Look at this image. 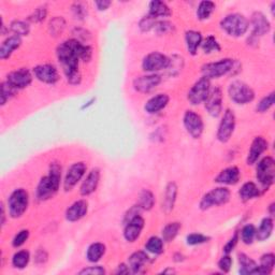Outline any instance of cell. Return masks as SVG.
Listing matches in <instances>:
<instances>
[{
	"label": "cell",
	"mask_w": 275,
	"mask_h": 275,
	"mask_svg": "<svg viewBox=\"0 0 275 275\" xmlns=\"http://www.w3.org/2000/svg\"><path fill=\"white\" fill-rule=\"evenodd\" d=\"M93 57V49L82 44L78 39H69L57 48V58L63 71L71 85H79L82 76L79 70L80 60L88 63Z\"/></svg>",
	"instance_id": "cell-1"
},
{
	"label": "cell",
	"mask_w": 275,
	"mask_h": 275,
	"mask_svg": "<svg viewBox=\"0 0 275 275\" xmlns=\"http://www.w3.org/2000/svg\"><path fill=\"white\" fill-rule=\"evenodd\" d=\"M60 181H62V167L57 163H53L50 165L49 174L43 177L38 184L36 193L38 200L45 201L54 197L59 189Z\"/></svg>",
	"instance_id": "cell-2"
},
{
	"label": "cell",
	"mask_w": 275,
	"mask_h": 275,
	"mask_svg": "<svg viewBox=\"0 0 275 275\" xmlns=\"http://www.w3.org/2000/svg\"><path fill=\"white\" fill-rule=\"evenodd\" d=\"M220 27L227 35L239 38L245 35V33L248 30L249 22L244 15L239 13H232L227 15L225 19L221 20Z\"/></svg>",
	"instance_id": "cell-3"
},
{
	"label": "cell",
	"mask_w": 275,
	"mask_h": 275,
	"mask_svg": "<svg viewBox=\"0 0 275 275\" xmlns=\"http://www.w3.org/2000/svg\"><path fill=\"white\" fill-rule=\"evenodd\" d=\"M256 178L264 189H268L273 185L275 179V162L271 156H266L259 160L256 167Z\"/></svg>",
	"instance_id": "cell-4"
},
{
	"label": "cell",
	"mask_w": 275,
	"mask_h": 275,
	"mask_svg": "<svg viewBox=\"0 0 275 275\" xmlns=\"http://www.w3.org/2000/svg\"><path fill=\"white\" fill-rule=\"evenodd\" d=\"M29 204V195L25 189H15L8 199V208L12 218H19L24 214Z\"/></svg>",
	"instance_id": "cell-5"
},
{
	"label": "cell",
	"mask_w": 275,
	"mask_h": 275,
	"mask_svg": "<svg viewBox=\"0 0 275 275\" xmlns=\"http://www.w3.org/2000/svg\"><path fill=\"white\" fill-rule=\"evenodd\" d=\"M228 94L231 100L238 104H246L255 99V91L246 83L233 81L228 87Z\"/></svg>",
	"instance_id": "cell-6"
},
{
	"label": "cell",
	"mask_w": 275,
	"mask_h": 275,
	"mask_svg": "<svg viewBox=\"0 0 275 275\" xmlns=\"http://www.w3.org/2000/svg\"><path fill=\"white\" fill-rule=\"evenodd\" d=\"M230 200V190L226 187H217L206 193L200 201V209L206 211L213 206H218L226 204Z\"/></svg>",
	"instance_id": "cell-7"
},
{
	"label": "cell",
	"mask_w": 275,
	"mask_h": 275,
	"mask_svg": "<svg viewBox=\"0 0 275 275\" xmlns=\"http://www.w3.org/2000/svg\"><path fill=\"white\" fill-rule=\"evenodd\" d=\"M234 68V60L231 58L220 59L216 63L206 64L202 67V74L206 79H218L231 72Z\"/></svg>",
	"instance_id": "cell-8"
},
{
	"label": "cell",
	"mask_w": 275,
	"mask_h": 275,
	"mask_svg": "<svg viewBox=\"0 0 275 275\" xmlns=\"http://www.w3.org/2000/svg\"><path fill=\"white\" fill-rule=\"evenodd\" d=\"M171 59L159 52H153L144 57L142 68L145 72L155 73L157 71L169 68Z\"/></svg>",
	"instance_id": "cell-9"
},
{
	"label": "cell",
	"mask_w": 275,
	"mask_h": 275,
	"mask_svg": "<svg viewBox=\"0 0 275 275\" xmlns=\"http://www.w3.org/2000/svg\"><path fill=\"white\" fill-rule=\"evenodd\" d=\"M210 90H211L210 80L202 76V78L199 81H197L194 84V86L189 89L188 95H187L188 101L193 105L201 104L202 102L205 101V99L208 98Z\"/></svg>",
	"instance_id": "cell-10"
},
{
	"label": "cell",
	"mask_w": 275,
	"mask_h": 275,
	"mask_svg": "<svg viewBox=\"0 0 275 275\" xmlns=\"http://www.w3.org/2000/svg\"><path fill=\"white\" fill-rule=\"evenodd\" d=\"M183 124L186 131L192 135L194 139H199L204 130V123L202 117L194 111H186L183 117Z\"/></svg>",
	"instance_id": "cell-11"
},
{
	"label": "cell",
	"mask_w": 275,
	"mask_h": 275,
	"mask_svg": "<svg viewBox=\"0 0 275 275\" xmlns=\"http://www.w3.org/2000/svg\"><path fill=\"white\" fill-rule=\"evenodd\" d=\"M234 128H235V115L233 111H231L230 109H227L218 126V130H217L218 141L226 143L230 140V138L233 134Z\"/></svg>",
	"instance_id": "cell-12"
},
{
	"label": "cell",
	"mask_w": 275,
	"mask_h": 275,
	"mask_svg": "<svg viewBox=\"0 0 275 275\" xmlns=\"http://www.w3.org/2000/svg\"><path fill=\"white\" fill-rule=\"evenodd\" d=\"M205 109L211 116L218 117L223 110V91L220 87L211 88L208 98L204 101Z\"/></svg>",
	"instance_id": "cell-13"
},
{
	"label": "cell",
	"mask_w": 275,
	"mask_h": 275,
	"mask_svg": "<svg viewBox=\"0 0 275 275\" xmlns=\"http://www.w3.org/2000/svg\"><path fill=\"white\" fill-rule=\"evenodd\" d=\"M87 167L84 163H75L69 168L64 181V188L66 192L71 190L83 179L86 173Z\"/></svg>",
	"instance_id": "cell-14"
},
{
	"label": "cell",
	"mask_w": 275,
	"mask_h": 275,
	"mask_svg": "<svg viewBox=\"0 0 275 275\" xmlns=\"http://www.w3.org/2000/svg\"><path fill=\"white\" fill-rule=\"evenodd\" d=\"M7 82L18 90L26 88L33 82V74L28 69L21 68L8 74Z\"/></svg>",
	"instance_id": "cell-15"
},
{
	"label": "cell",
	"mask_w": 275,
	"mask_h": 275,
	"mask_svg": "<svg viewBox=\"0 0 275 275\" xmlns=\"http://www.w3.org/2000/svg\"><path fill=\"white\" fill-rule=\"evenodd\" d=\"M160 82H162V76L152 73L149 75H142L139 78L134 79L133 81V88L142 94H148L153 89H155Z\"/></svg>",
	"instance_id": "cell-16"
},
{
	"label": "cell",
	"mask_w": 275,
	"mask_h": 275,
	"mask_svg": "<svg viewBox=\"0 0 275 275\" xmlns=\"http://www.w3.org/2000/svg\"><path fill=\"white\" fill-rule=\"evenodd\" d=\"M34 74L40 82L45 84H55L59 80V73L57 68L50 64L39 65L34 68Z\"/></svg>",
	"instance_id": "cell-17"
},
{
	"label": "cell",
	"mask_w": 275,
	"mask_h": 275,
	"mask_svg": "<svg viewBox=\"0 0 275 275\" xmlns=\"http://www.w3.org/2000/svg\"><path fill=\"white\" fill-rule=\"evenodd\" d=\"M144 218L140 216V214L133 216L132 218L129 219L126 226H125V230H124V236L125 240L127 242H134L136 239H139V236L144 228Z\"/></svg>",
	"instance_id": "cell-18"
},
{
	"label": "cell",
	"mask_w": 275,
	"mask_h": 275,
	"mask_svg": "<svg viewBox=\"0 0 275 275\" xmlns=\"http://www.w3.org/2000/svg\"><path fill=\"white\" fill-rule=\"evenodd\" d=\"M251 26H253V37H261L268 34L271 29V24L265 15L261 12H255L251 15Z\"/></svg>",
	"instance_id": "cell-19"
},
{
	"label": "cell",
	"mask_w": 275,
	"mask_h": 275,
	"mask_svg": "<svg viewBox=\"0 0 275 275\" xmlns=\"http://www.w3.org/2000/svg\"><path fill=\"white\" fill-rule=\"evenodd\" d=\"M268 150V141H266L263 136H256L253 143H251V147L249 149L248 155L246 163L247 165H254L258 162L259 157L262 155Z\"/></svg>",
	"instance_id": "cell-20"
},
{
	"label": "cell",
	"mask_w": 275,
	"mask_h": 275,
	"mask_svg": "<svg viewBox=\"0 0 275 275\" xmlns=\"http://www.w3.org/2000/svg\"><path fill=\"white\" fill-rule=\"evenodd\" d=\"M240 179L241 172L239 168L229 167L219 172V174L215 178V182L223 185H235L236 183H239Z\"/></svg>",
	"instance_id": "cell-21"
},
{
	"label": "cell",
	"mask_w": 275,
	"mask_h": 275,
	"mask_svg": "<svg viewBox=\"0 0 275 275\" xmlns=\"http://www.w3.org/2000/svg\"><path fill=\"white\" fill-rule=\"evenodd\" d=\"M99 181H100V171L96 168V169L91 170L87 174L86 179L83 181L80 189L81 195L86 197L93 194L99 185Z\"/></svg>",
	"instance_id": "cell-22"
},
{
	"label": "cell",
	"mask_w": 275,
	"mask_h": 275,
	"mask_svg": "<svg viewBox=\"0 0 275 275\" xmlns=\"http://www.w3.org/2000/svg\"><path fill=\"white\" fill-rule=\"evenodd\" d=\"M88 211V203L86 200H79L75 201L72 205H70L66 211V219L68 221H78L87 214Z\"/></svg>",
	"instance_id": "cell-23"
},
{
	"label": "cell",
	"mask_w": 275,
	"mask_h": 275,
	"mask_svg": "<svg viewBox=\"0 0 275 275\" xmlns=\"http://www.w3.org/2000/svg\"><path fill=\"white\" fill-rule=\"evenodd\" d=\"M170 101V98L167 94H159L152 97L144 105V110L149 114H156L164 110Z\"/></svg>",
	"instance_id": "cell-24"
},
{
	"label": "cell",
	"mask_w": 275,
	"mask_h": 275,
	"mask_svg": "<svg viewBox=\"0 0 275 275\" xmlns=\"http://www.w3.org/2000/svg\"><path fill=\"white\" fill-rule=\"evenodd\" d=\"M22 45V37L20 36H11L8 38L4 41V43L2 44V48H0V58L3 60H6L9 58L12 53L18 50Z\"/></svg>",
	"instance_id": "cell-25"
},
{
	"label": "cell",
	"mask_w": 275,
	"mask_h": 275,
	"mask_svg": "<svg viewBox=\"0 0 275 275\" xmlns=\"http://www.w3.org/2000/svg\"><path fill=\"white\" fill-rule=\"evenodd\" d=\"M177 196H178V186L174 182H170L166 187L164 201H163V210L165 213L169 214L173 210L175 201H177Z\"/></svg>",
	"instance_id": "cell-26"
},
{
	"label": "cell",
	"mask_w": 275,
	"mask_h": 275,
	"mask_svg": "<svg viewBox=\"0 0 275 275\" xmlns=\"http://www.w3.org/2000/svg\"><path fill=\"white\" fill-rule=\"evenodd\" d=\"M185 41L187 51L190 55L195 56L198 52V48L200 47L202 43V35L199 32L196 30H188L185 34Z\"/></svg>",
	"instance_id": "cell-27"
},
{
	"label": "cell",
	"mask_w": 275,
	"mask_h": 275,
	"mask_svg": "<svg viewBox=\"0 0 275 275\" xmlns=\"http://www.w3.org/2000/svg\"><path fill=\"white\" fill-rule=\"evenodd\" d=\"M149 260V256L145 251L139 250L135 251V253L131 254L130 257L128 258V263L129 268L133 273H140L141 270L144 268L145 263Z\"/></svg>",
	"instance_id": "cell-28"
},
{
	"label": "cell",
	"mask_w": 275,
	"mask_h": 275,
	"mask_svg": "<svg viewBox=\"0 0 275 275\" xmlns=\"http://www.w3.org/2000/svg\"><path fill=\"white\" fill-rule=\"evenodd\" d=\"M171 15L170 8L167 6V4L163 2H152L150 4V10H149V17L152 19H158V18H167Z\"/></svg>",
	"instance_id": "cell-29"
},
{
	"label": "cell",
	"mask_w": 275,
	"mask_h": 275,
	"mask_svg": "<svg viewBox=\"0 0 275 275\" xmlns=\"http://www.w3.org/2000/svg\"><path fill=\"white\" fill-rule=\"evenodd\" d=\"M273 219L271 217L263 218L260 226H259L258 229H256V239L260 242L268 240L273 232Z\"/></svg>",
	"instance_id": "cell-30"
},
{
	"label": "cell",
	"mask_w": 275,
	"mask_h": 275,
	"mask_svg": "<svg viewBox=\"0 0 275 275\" xmlns=\"http://www.w3.org/2000/svg\"><path fill=\"white\" fill-rule=\"evenodd\" d=\"M240 198L243 201H249L260 196V189L253 182H246L243 184L239 192Z\"/></svg>",
	"instance_id": "cell-31"
},
{
	"label": "cell",
	"mask_w": 275,
	"mask_h": 275,
	"mask_svg": "<svg viewBox=\"0 0 275 275\" xmlns=\"http://www.w3.org/2000/svg\"><path fill=\"white\" fill-rule=\"evenodd\" d=\"M239 262H240V273L241 274H257L258 264L248 257L246 254H239Z\"/></svg>",
	"instance_id": "cell-32"
},
{
	"label": "cell",
	"mask_w": 275,
	"mask_h": 275,
	"mask_svg": "<svg viewBox=\"0 0 275 275\" xmlns=\"http://www.w3.org/2000/svg\"><path fill=\"white\" fill-rule=\"evenodd\" d=\"M105 253V245L102 243H93L87 248L86 257L89 262H98Z\"/></svg>",
	"instance_id": "cell-33"
},
{
	"label": "cell",
	"mask_w": 275,
	"mask_h": 275,
	"mask_svg": "<svg viewBox=\"0 0 275 275\" xmlns=\"http://www.w3.org/2000/svg\"><path fill=\"white\" fill-rule=\"evenodd\" d=\"M275 265V256L272 253L264 254L260 258V265H258L257 274L269 275L272 273Z\"/></svg>",
	"instance_id": "cell-34"
},
{
	"label": "cell",
	"mask_w": 275,
	"mask_h": 275,
	"mask_svg": "<svg viewBox=\"0 0 275 275\" xmlns=\"http://www.w3.org/2000/svg\"><path fill=\"white\" fill-rule=\"evenodd\" d=\"M29 260H30L29 251L26 249H23L13 255L12 264L14 268L17 269H25L29 263Z\"/></svg>",
	"instance_id": "cell-35"
},
{
	"label": "cell",
	"mask_w": 275,
	"mask_h": 275,
	"mask_svg": "<svg viewBox=\"0 0 275 275\" xmlns=\"http://www.w3.org/2000/svg\"><path fill=\"white\" fill-rule=\"evenodd\" d=\"M215 4L213 2H201L198 6L197 9V17L200 21H204L210 19L212 13L215 11Z\"/></svg>",
	"instance_id": "cell-36"
},
{
	"label": "cell",
	"mask_w": 275,
	"mask_h": 275,
	"mask_svg": "<svg viewBox=\"0 0 275 275\" xmlns=\"http://www.w3.org/2000/svg\"><path fill=\"white\" fill-rule=\"evenodd\" d=\"M155 204V197L152 192L148 189H143L139 196V205L142 210L150 211Z\"/></svg>",
	"instance_id": "cell-37"
},
{
	"label": "cell",
	"mask_w": 275,
	"mask_h": 275,
	"mask_svg": "<svg viewBox=\"0 0 275 275\" xmlns=\"http://www.w3.org/2000/svg\"><path fill=\"white\" fill-rule=\"evenodd\" d=\"M145 249L151 254L160 255L164 251V240L158 236H152L145 244Z\"/></svg>",
	"instance_id": "cell-38"
},
{
	"label": "cell",
	"mask_w": 275,
	"mask_h": 275,
	"mask_svg": "<svg viewBox=\"0 0 275 275\" xmlns=\"http://www.w3.org/2000/svg\"><path fill=\"white\" fill-rule=\"evenodd\" d=\"M181 224L180 223H170L168 224L164 229H163V240L164 242H171L175 239V236L178 235L179 231L181 230Z\"/></svg>",
	"instance_id": "cell-39"
},
{
	"label": "cell",
	"mask_w": 275,
	"mask_h": 275,
	"mask_svg": "<svg viewBox=\"0 0 275 275\" xmlns=\"http://www.w3.org/2000/svg\"><path fill=\"white\" fill-rule=\"evenodd\" d=\"M241 239L242 242L244 244H246V245H249L254 242V240L256 239V228L254 225L248 224L246 226H244L242 231H241Z\"/></svg>",
	"instance_id": "cell-40"
},
{
	"label": "cell",
	"mask_w": 275,
	"mask_h": 275,
	"mask_svg": "<svg viewBox=\"0 0 275 275\" xmlns=\"http://www.w3.org/2000/svg\"><path fill=\"white\" fill-rule=\"evenodd\" d=\"M201 47L205 54H211V53L220 51V45L216 40V38L213 36H209L204 41H202Z\"/></svg>",
	"instance_id": "cell-41"
},
{
	"label": "cell",
	"mask_w": 275,
	"mask_h": 275,
	"mask_svg": "<svg viewBox=\"0 0 275 275\" xmlns=\"http://www.w3.org/2000/svg\"><path fill=\"white\" fill-rule=\"evenodd\" d=\"M18 89H15L12 85H10L7 81L2 83V105H5L8 100H10L12 97L17 94Z\"/></svg>",
	"instance_id": "cell-42"
},
{
	"label": "cell",
	"mask_w": 275,
	"mask_h": 275,
	"mask_svg": "<svg viewBox=\"0 0 275 275\" xmlns=\"http://www.w3.org/2000/svg\"><path fill=\"white\" fill-rule=\"evenodd\" d=\"M274 95H275L274 91H272L271 94L263 97L256 106L257 112L264 113V112L268 111L271 108V106H273V104H274Z\"/></svg>",
	"instance_id": "cell-43"
},
{
	"label": "cell",
	"mask_w": 275,
	"mask_h": 275,
	"mask_svg": "<svg viewBox=\"0 0 275 275\" xmlns=\"http://www.w3.org/2000/svg\"><path fill=\"white\" fill-rule=\"evenodd\" d=\"M65 26H66V23H65L64 19H62V18H55L54 20L51 21L50 32H51L52 36L57 37L60 34H63Z\"/></svg>",
	"instance_id": "cell-44"
},
{
	"label": "cell",
	"mask_w": 275,
	"mask_h": 275,
	"mask_svg": "<svg viewBox=\"0 0 275 275\" xmlns=\"http://www.w3.org/2000/svg\"><path fill=\"white\" fill-rule=\"evenodd\" d=\"M11 30L17 36H27L29 34V25L23 21H14L11 24Z\"/></svg>",
	"instance_id": "cell-45"
},
{
	"label": "cell",
	"mask_w": 275,
	"mask_h": 275,
	"mask_svg": "<svg viewBox=\"0 0 275 275\" xmlns=\"http://www.w3.org/2000/svg\"><path fill=\"white\" fill-rule=\"evenodd\" d=\"M210 240L209 236L203 235L201 233H192L187 235V244L188 245H200V244L206 243Z\"/></svg>",
	"instance_id": "cell-46"
},
{
	"label": "cell",
	"mask_w": 275,
	"mask_h": 275,
	"mask_svg": "<svg viewBox=\"0 0 275 275\" xmlns=\"http://www.w3.org/2000/svg\"><path fill=\"white\" fill-rule=\"evenodd\" d=\"M29 238V231L24 229V230H21L17 235L14 236L12 240V245L14 247H20L23 244H25Z\"/></svg>",
	"instance_id": "cell-47"
},
{
	"label": "cell",
	"mask_w": 275,
	"mask_h": 275,
	"mask_svg": "<svg viewBox=\"0 0 275 275\" xmlns=\"http://www.w3.org/2000/svg\"><path fill=\"white\" fill-rule=\"evenodd\" d=\"M47 14H48L47 8L39 7V8H37L32 15H30L29 20L32 22H35V23H40V22L44 21L45 18H47Z\"/></svg>",
	"instance_id": "cell-48"
},
{
	"label": "cell",
	"mask_w": 275,
	"mask_h": 275,
	"mask_svg": "<svg viewBox=\"0 0 275 275\" xmlns=\"http://www.w3.org/2000/svg\"><path fill=\"white\" fill-rule=\"evenodd\" d=\"M232 266V258L229 256V254H226L225 256H223L220 258V260L218 261V268L221 272L224 273H228L230 271Z\"/></svg>",
	"instance_id": "cell-49"
},
{
	"label": "cell",
	"mask_w": 275,
	"mask_h": 275,
	"mask_svg": "<svg viewBox=\"0 0 275 275\" xmlns=\"http://www.w3.org/2000/svg\"><path fill=\"white\" fill-rule=\"evenodd\" d=\"M154 29H156V32L158 34H166L169 33L173 29V25L171 23L167 22V21H162V22H156Z\"/></svg>",
	"instance_id": "cell-50"
},
{
	"label": "cell",
	"mask_w": 275,
	"mask_h": 275,
	"mask_svg": "<svg viewBox=\"0 0 275 275\" xmlns=\"http://www.w3.org/2000/svg\"><path fill=\"white\" fill-rule=\"evenodd\" d=\"M155 24H156V20L150 18L148 15V17H145L141 20L139 26H140L142 32H150L151 29L155 27Z\"/></svg>",
	"instance_id": "cell-51"
},
{
	"label": "cell",
	"mask_w": 275,
	"mask_h": 275,
	"mask_svg": "<svg viewBox=\"0 0 275 275\" xmlns=\"http://www.w3.org/2000/svg\"><path fill=\"white\" fill-rule=\"evenodd\" d=\"M238 241H239V235L238 233H234V235L232 236V238L228 241V243L225 245L224 247V253L225 254H230L231 251L234 249L235 245L238 244Z\"/></svg>",
	"instance_id": "cell-52"
},
{
	"label": "cell",
	"mask_w": 275,
	"mask_h": 275,
	"mask_svg": "<svg viewBox=\"0 0 275 275\" xmlns=\"http://www.w3.org/2000/svg\"><path fill=\"white\" fill-rule=\"evenodd\" d=\"M80 274H96V275H101L105 273V270L100 265H96V266H89V268L83 269L82 271L79 272Z\"/></svg>",
	"instance_id": "cell-53"
},
{
	"label": "cell",
	"mask_w": 275,
	"mask_h": 275,
	"mask_svg": "<svg viewBox=\"0 0 275 275\" xmlns=\"http://www.w3.org/2000/svg\"><path fill=\"white\" fill-rule=\"evenodd\" d=\"M72 10L74 12V17L76 19H84V17H85L86 14V10H85V7H84L82 4H75L73 7H72Z\"/></svg>",
	"instance_id": "cell-54"
},
{
	"label": "cell",
	"mask_w": 275,
	"mask_h": 275,
	"mask_svg": "<svg viewBox=\"0 0 275 275\" xmlns=\"http://www.w3.org/2000/svg\"><path fill=\"white\" fill-rule=\"evenodd\" d=\"M35 260H36L37 263H43V262H45L48 260V254L45 253V250H43V249L38 250L37 254H36Z\"/></svg>",
	"instance_id": "cell-55"
},
{
	"label": "cell",
	"mask_w": 275,
	"mask_h": 275,
	"mask_svg": "<svg viewBox=\"0 0 275 275\" xmlns=\"http://www.w3.org/2000/svg\"><path fill=\"white\" fill-rule=\"evenodd\" d=\"M95 5L99 11H104L106 9H109V7L112 5V3L109 2V0H99V2L95 3Z\"/></svg>",
	"instance_id": "cell-56"
},
{
	"label": "cell",
	"mask_w": 275,
	"mask_h": 275,
	"mask_svg": "<svg viewBox=\"0 0 275 275\" xmlns=\"http://www.w3.org/2000/svg\"><path fill=\"white\" fill-rule=\"evenodd\" d=\"M129 272H130V268H129V265H126L124 263L119 264L117 268V271H116V273H118V274H128Z\"/></svg>",
	"instance_id": "cell-57"
},
{
	"label": "cell",
	"mask_w": 275,
	"mask_h": 275,
	"mask_svg": "<svg viewBox=\"0 0 275 275\" xmlns=\"http://www.w3.org/2000/svg\"><path fill=\"white\" fill-rule=\"evenodd\" d=\"M6 223V213H5V205L2 203V225L5 226Z\"/></svg>",
	"instance_id": "cell-58"
},
{
	"label": "cell",
	"mask_w": 275,
	"mask_h": 275,
	"mask_svg": "<svg viewBox=\"0 0 275 275\" xmlns=\"http://www.w3.org/2000/svg\"><path fill=\"white\" fill-rule=\"evenodd\" d=\"M270 214H271V215H273V214H274V203H272L270 205Z\"/></svg>",
	"instance_id": "cell-59"
},
{
	"label": "cell",
	"mask_w": 275,
	"mask_h": 275,
	"mask_svg": "<svg viewBox=\"0 0 275 275\" xmlns=\"http://www.w3.org/2000/svg\"><path fill=\"white\" fill-rule=\"evenodd\" d=\"M163 273H174V271L173 270H165V271H163Z\"/></svg>",
	"instance_id": "cell-60"
}]
</instances>
